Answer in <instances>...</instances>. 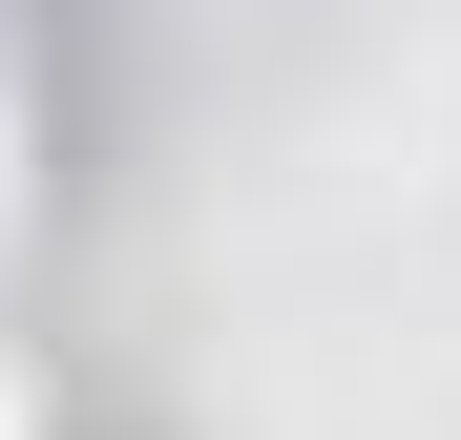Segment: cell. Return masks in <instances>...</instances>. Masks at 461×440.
<instances>
[{"label":"cell","mask_w":461,"mask_h":440,"mask_svg":"<svg viewBox=\"0 0 461 440\" xmlns=\"http://www.w3.org/2000/svg\"><path fill=\"white\" fill-rule=\"evenodd\" d=\"M0 440H22V378H0Z\"/></svg>","instance_id":"6da1fadb"}]
</instances>
